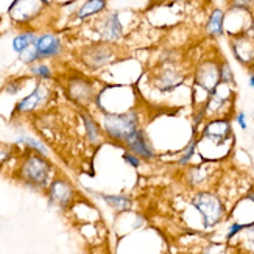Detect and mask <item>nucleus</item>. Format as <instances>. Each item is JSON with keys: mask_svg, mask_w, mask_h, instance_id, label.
Listing matches in <instances>:
<instances>
[{"mask_svg": "<svg viewBox=\"0 0 254 254\" xmlns=\"http://www.w3.org/2000/svg\"><path fill=\"white\" fill-rule=\"evenodd\" d=\"M14 176L19 183L30 187V189L44 190L53 181V165L47 159V156L28 150L19 159Z\"/></svg>", "mask_w": 254, "mask_h": 254, "instance_id": "nucleus-1", "label": "nucleus"}, {"mask_svg": "<svg viewBox=\"0 0 254 254\" xmlns=\"http://www.w3.org/2000/svg\"><path fill=\"white\" fill-rule=\"evenodd\" d=\"M100 125L103 134L119 145L125 143L142 128L140 116L136 108L128 109L124 113H103Z\"/></svg>", "mask_w": 254, "mask_h": 254, "instance_id": "nucleus-2", "label": "nucleus"}, {"mask_svg": "<svg viewBox=\"0 0 254 254\" xmlns=\"http://www.w3.org/2000/svg\"><path fill=\"white\" fill-rule=\"evenodd\" d=\"M192 206L196 209L200 215L203 217V223L206 228H212L225 215V207L222 200L211 193V192H198L192 198Z\"/></svg>", "mask_w": 254, "mask_h": 254, "instance_id": "nucleus-3", "label": "nucleus"}, {"mask_svg": "<svg viewBox=\"0 0 254 254\" xmlns=\"http://www.w3.org/2000/svg\"><path fill=\"white\" fill-rule=\"evenodd\" d=\"M65 95L75 105L84 109L92 102H95L98 92L95 91V86L91 80L84 78V76H72L65 84Z\"/></svg>", "mask_w": 254, "mask_h": 254, "instance_id": "nucleus-4", "label": "nucleus"}, {"mask_svg": "<svg viewBox=\"0 0 254 254\" xmlns=\"http://www.w3.org/2000/svg\"><path fill=\"white\" fill-rule=\"evenodd\" d=\"M114 58V49L111 44L108 42H98V44H91L81 50L80 60L86 65L87 69L97 70L105 67Z\"/></svg>", "mask_w": 254, "mask_h": 254, "instance_id": "nucleus-5", "label": "nucleus"}, {"mask_svg": "<svg viewBox=\"0 0 254 254\" xmlns=\"http://www.w3.org/2000/svg\"><path fill=\"white\" fill-rule=\"evenodd\" d=\"M75 187L65 178H53L47 187V196L52 206L60 209H67L75 200Z\"/></svg>", "mask_w": 254, "mask_h": 254, "instance_id": "nucleus-6", "label": "nucleus"}, {"mask_svg": "<svg viewBox=\"0 0 254 254\" xmlns=\"http://www.w3.org/2000/svg\"><path fill=\"white\" fill-rule=\"evenodd\" d=\"M44 6L42 0H14L8 8V14L16 24H28L42 13Z\"/></svg>", "mask_w": 254, "mask_h": 254, "instance_id": "nucleus-7", "label": "nucleus"}, {"mask_svg": "<svg viewBox=\"0 0 254 254\" xmlns=\"http://www.w3.org/2000/svg\"><path fill=\"white\" fill-rule=\"evenodd\" d=\"M97 31L100 35L103 42L114 44L122 39L124 36V27L120 22L117 11H111V13L105 14L100 20L97 22Z\"/></svg>", "mask_w": 254, "mask_h": 254, "instance_id": "nucleus-8", "label": "nucleus"}, {"mask_svg": "<svg viewBox=\"0 0 254 254\" xmlns=\"http://www.w3.org/2000/svg\"><path fill=\"white\" fill-rule=\"evenodd\" d=\"M49 94L50 92L47 89V86L42 84V83H38L35 89H33L27 97H24L22 100L17 102V105L14 108V113L16 114H31V113H35L41 105H44L47 102Z\"/></svg>", "mask_w": 254, "mask_h": 254, "instance_id": "nucleus-9", "label": "nucleus"}, {"mask_svg": "<svg viewBox=\"0 0 254 254\" xmlns=\"http://www.w3.org/2000/svg\"><path fill=\"white\" fill-rule=\"evenodd\" d=\"M184 81V76L172 65L161 67L153 76V86L162 94H169L175 91Z\"/></svg>", "mask_w": 254, "mask_h": 254, "instance_id": "nucleus-10", "label": "nucleus"}, {"mask_svg": "<svg viewBox=\"0 0 254 254\" xmlns=\"http://www.w3.org/2000/svg\"><path fill=\"white\" fill-rule=\"evenodd\" d=\"M195 83L203 87L204 91L212 94L215 87L220 84V65L214 61H206L200 67L196 69L195 73Z\"/></svg>", "mask_w": 254, "mask_h": 254, "instance_id": "nucleus-11", "label": "nucleus"}, {"mask_svg": "<svg viewBox=\"0 0 254 254\" xmlns=\"http://www.w3.org/2000/svg\"><path fill=\"white\" fill-rule=\"evenodd\" d=\"M35 47L38 50L39 60H49L60 57L63 52V42L60 36L53 35V33H44V35L38 36Z\"/></svg>", "mask_w": 254, "mask_h": 254, "instance_id": "nucleus-12", "label": "nucleus"}, {"mask_svg": "<svg viewBox=\"0 0 254 254\" xmlns=\"http://www.w3.org/2000/svg\"><path fill=\"white\" fill-rule=\"evenodd\" d=\"M128 151H131L132 154H136L140 159H147V161H151L156 156V153H154V148L150 143L145 131L142 128L136 132L134 136H132L125 145H124Z\"/></svg>", "mask_w": 254, "mask_h": 254, "instance_id": "nucleus-13", "label": "nucleus"}, {"mask_svg": "<svg viewBox=\"0 0 254 254\" xmlns=\"http://www.w3.org/2000/svg\"><path fill=\"white\" fill-rule=\"evenodd\" d=\"M231 132H233V129H231V124L226 119H214L209 124H206L203 129V137L214 142L215 145H220V143L226 142Z\"/></svg>", "mask_w": 254, "mask_h": 254, "instance_id": "nucleus-14", "label": "nucleus"}, {"mask_svg": "<svg viewBox=\"0 0 254 254\" xmlns=\"http://www.w3.org/2000/svg\"><path fill=\"white\" fill-rule=\"evenodd\" d=\"M80 117L83 120V125H84V129H86V136H87V140H89L92 145H98L102 140H103V129H102V125L97 122L94 119L92 114H89L83 109L80 113Z\"/></svg>", "mask_w": 254, "mask_h": 254, "instance_id": "nucleus-15", "label": "nucleus"}, {"mask_svg": "<svg viewBox=\"0 0 254 254\" xmlns=\"http://www.w3.org/2000/svg\"><path fill=\"white\" fill-rule=\"evenodd\" d=\"M231 49L234 52L236 60H239L242 64H248L254 60V47L248 39L240 38V39L234 41Z\"/></svg>", "mask_w": 254, "mask_h": 254, "instance_id": "nucleus-16", "label": "nucleus"}, {"mask_svg": "<svg viewBox=\"0 0 254 254\" xmlns=\"http://www.w3.org/2000/svg\"><path fill=\"white\" fill-rule=\"evenodd\" d=\"M106 0H86V2L76 9V19L84 20L91 16L100 14L106 9Z\"/></svg>", "mask_w": 254, "mask_h": 254, "instance_id": "nucleus-17", "label": "nucleus"}, {"mask_svg": "<svg viewBox=\"0 0 254 254\" xmlns=\"http://www.w3.org/2000/svg\"><path fill=\"white\" fill-rule=\"evenodd\" d=\"M102 200L117 212H127L131 211L132 207V200L127 195H106V193H100L98 195Z\"/></svg>", "mask_w": 254, "mask_h": 254, "instance_id": "nucleus-18", "label": "nucleus"}, {"mask_svg": "<svg viewBox=\"0 0 254 254\" xmlns=\"http://www.w3.org/2000/svg\"><path fill=\"white\" fill-rule=\"evenodd\" d=\"M223 22H225V13H223V9H214L211 16H209V20H207V24H206V31H207V35H211V36H222L223 35Z\"/></svg>", "mask_w": 254, "mask_h": 254, "instance_id": "nucleus-19", "label": "nucleus"}, {"mask_svg": "<svg viewBox=\"0 0 254 254\" xmlns=\"http://www.w3.org/2000/svg\"><path fill=\"white\" fill-rule=\"evenodd\" d=\"M16 145H25L27 150L36 151V153L42 154V156H47L49 154V148L46 147V143L41 142L36 137H31V136L25 134V132H22V134L16 139Z\"/></svg>", "mask_w": 254, "mask_h": 254, "instance_id": "nucleus-20", "label": "nucleus"}, {"mask_svg": "<svg viewBox=\"0 0 254 254\" xmlns=\"http://www.w3.org/2000/svg\"><path fill=\"white\" fill-rule=\"evenodd\" d=\"M236 237L239 239L240 247L248 254H254V222L244 225V228H242V231Z\"/></svg>", "mask_w": 254, "mask_h": 254, "instance_id": "nucleus-21", "label": "nucleus"}, {"mask_svg": "<svg viewBox=\"0 0 254 254\" xmlns=\"http://www.w3.org/2000/svg\"><path fill=\"white\" fill-rule=\"evenodd\" d=\"M38 35L35 31H24V33H19V35L13 39V50L16 53L24 52L25 49H28L30 46L36 42Z\"/></svg>", "mask_w": 254, "mask_h": 254, "instance_id": "nucleus-22", "label": "nucleus"}, {"mask_svg": "<svg viewBox=\"0 0 254 254\" xmlns=\"http://www.w3.org/2000/svg\"><path fill=\"white\" fill-rule=\"evenodd\" d=\"M30 73L38 76L41 80H50L52 78V70L47 64H42V63H36V64H31L30 65Z\"/></svg>", "mask_w": 254, "mask_h": 254, "instance_id": "nucleus-23", "label": "nucleus"}, {"mask_svg": "<svg viewBox=\"0 0 254 254\" xmlns=\"http://www.w3.org/2000/svg\"><path fill=\"white\" fill-rule=\"evenodd\" d=\"M19 60L24 63V64H28V65L36 64L39 61V55H38V50L35 47V44H33V46H30L28 49H25L24 52H20L19 53Z\"/></svg>", "mask_w": 254, "mask_h": 254, "instance_id": "nucleus-24", "label": "nucleus"}, {"mask_svg": "<svg viewBox=\"0 0 254 254\" xmlns=\"http://www.w3.org/2000/svg\"><path fill=\"white\" fill-rule=\"evenodd\" d=\"M195 151H196V139H192L189 142V145L184 148L181 158L178 159V165H186L187 162H190V159L195 156Z\"/></svg>", "mask_w": 254, "mask_h": 254, "instance_id": "nucleus-25", "label": "nucleus"}, {"mask_svg": "<svg viewBox=\"0 0 254 254\" xmlns=\"http://www.w3.org/2000/svg\"><path fill=\"white\" fill-rule=\"evenodd\" d=\"M234 83V73L231 70L229 64L223 63L220 65V84H231Z\"/></svg>", "mask_w": 254, "mask_h": 254, "instance_id": "nucleus-26", "label": "nucleus"}, {"mask_svg": "<svg viewBox=\"0 0 254 254\" xmlns=\"http://www.w3.org/2000/svg\"><path fill=\"white\" fill-rule=\"evenodd\" d=\"M13 154H14V148L8 145V143H2L0 142V167L8 162L11 158H13Z\"/></svg>", "mask_w": 254, "mask_h": 254, "instance_id": "nucleus-27", "label": "nucleus"}, {"mask_svg": "<svg viewBox=\"0 0 254 254\" xmlns=\"http://www.w3.org/2000/svg\"><path fill=\"white\" fill-rule=\"evenodd\" d=\"M122 158L127 164H129L131 167H134V169H139L140 167V164H142V159L139 156H136V154H132L131 151L125 150L124 154H122Z\"/></svg>", "mask_w": 254, "mask_h": 254, "instance_id": "nucleus-28", "label": "nucleus"}, {"mask_svg": "<svg viewBox=\"0 0 254 254\" xmlns=\"http://www.w3.org/2000/svg\"><path fill=\"white\" fill-rule=\"evenodd\" d=\"M20 87H22V81L20 80H14V81H9L6 86H5V91L11 95H14L20 91Z\"/></svg>", "mask_w": 254, "mask_h": 254, "instance_id": "nucleus-29", "label": "nucleus"}, {"mask_svg": "<svg viewBox=\"0 0 254 254\" xmlns=\"http://www.w3.org/2000/svg\"><path fill=\"white\" fill-rule=\"evenodd\" d=\"M253 0H231V6L236 9H248Z\"/></svg>", "mask_w": 254, "mask_h": 254, "instance_id": "nucleus-30", "label": "nucleus"}, {"mask_svg": "<svg viewBox=\"0 0 254 254\" xmlns=\"http://www.w3.org/2000/svg\"><path fill=\"white\" fill-rule=\"evenodd\" d=\"M237 124L242 129H247V116L245 113H239L237 114Z\"/></svg>", "mask_w": 254, "mask_h": 254, "instance_id": "nucleus-31", "label": "nucleus"}, {"mask_svg": "<svg viewBox=\"0 0 254 254\" xmlns=\"http://www.w3.org/2000/svg\"><path fill=\"white\" fill-rule=\"evenodd\" d=\"M250 87L254 91V75H251V76H250Z\"/></svg>", "mask_w": 254, "mask_h": 254, "instance_id": "nucleus-32", "label": "nucleus"}, {"mask_svg": "<svg viewBox=\"0 0 254 254\" xmlns=\"http://www.w3.org/2000/svg\"><path fill=\"white\" fill-rule=\"evenodd\" d=\"M42 2H44V5H49V0H42Z\"/></svg>", "mask_w": 254, "mask_h": 254, "instance_id": "nucleus-33", "label": "nucleus"}]
</instances>
